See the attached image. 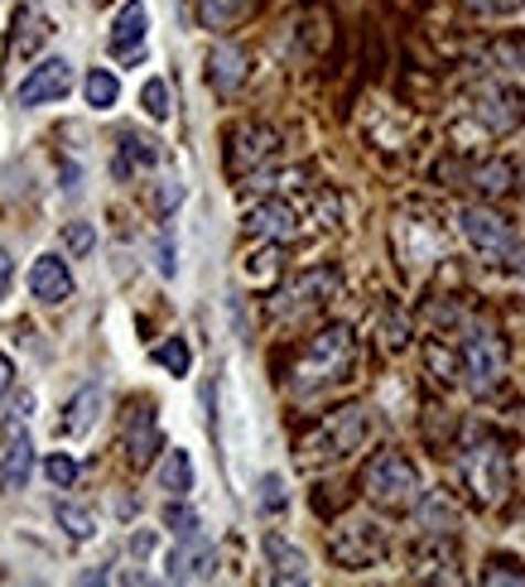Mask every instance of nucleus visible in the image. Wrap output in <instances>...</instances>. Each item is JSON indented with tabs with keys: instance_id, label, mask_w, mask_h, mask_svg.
I'll use <instances>...</instances> for the list:
<instances>
[{
	"instance_id": "obj_11",
	"label": "nucleus",
	"mask_w": 525,
	"mask_h": 587,
	"mask_svg": "<svg viewBox=\"0 0 525 587\" xmlns=\"http://www.w3.org/2000/svg\"><path fill=\"white\" fill-rule=\"evenodd\" d=\"M213 568H217V549H213V540H207L203 530L179 535V544L164 558V578L169 583H207V578H213Z\"/></svg>"
},
{
	"instance_id": "obj_25",
	"label": "nucleus",
	"mask_w": 525,
	"mask_h": 587,
	"mask_svg": "<svg viewBox=\"0 0 525 587\" xmlns=\"http://www.w3.org/2000/svg\"><path fill=\"white\" fill-rule=\"evenodd\" d=\"M83 97H87L92 111H111V106L121 102V77H116L111 68H92L83 77Z\"/></svg>"
},
{
	"instance_id": "obj_12",
	"label": "nucleus",
	"mask_w": 525,
	"mask_h": 587,
	"mask_svg": "<svg viewBox=\"0 0 525 587\" xmlns=\"http://www.w3.org/2000/svg\"><path fill=\"white\" fill-rule=\"evenodd\" d=\"M472 116H478L482 126L492 130V136H511V130L521 126V97L511 87H502V83H482L478 92H472Z\"/></svg>"
},
{
	"instance_id": "obj_17",
	"label": "nucleus",
	"mask_w": 525,
	"mask_h": 587,
	"mask_svg": "<svg viewBox=\"0 0 525 587\" xmlns=\"http://www.w3.org/2000/svg\"><path fill=\"white\" fill-rule=\"evenodd\" d=\"M160 164V140L150 136H136V130H121V145H116V179H130L140 169H154Z\"/></svg>"
},
{
	"instance_id": "obj_1",
	"label": "nucleus",
	"mask_w": 525,
	"mask_h": 587,
	"mask_svg": "<svg viewBox=\"0 0 525 587\" xmlns=\"http://www.w3.org/2000/svg\"><path fill=\"white\" fill-rule=\"evenodd\" d=\"M366 434H372V409L366 405L333 409V415H323L304 438H299V467H304V472H319V467L343 462L366 444Z\"/></svg>"
},
{
	"instance_id": "obj_18",
	"label": "nucleus",
	"mask_w": 525,
	"mask_h": 587,
	"mask_svg": "<svg viewBox=\"0 0 525 587\" xmlns=\"http://www.w3.org/2000/svg\"><path fill=\"white\" fill-rule=\"evenodd\" d=\"M30 472H34V444L20 429V434H10V448H6V458H0V497L20 491L30 482Z\"/></svg>"
},
{
	"instance_id": "obj_2",
	"label": "nucleus",
	"mask_w": 525,
	"mask_h": 587,
	"mask_svg": "<svg viewBox=\"0 0 525 587\" xmlns=\"http://www.w3.org/2000/svg\"><path fill=\"white\" fill-rule=\"evenodd\" d=\"M352 356H357V342H352V328L333 323V328L313 332V338H309V346H304V352H299V362H294L290 391H294V395H319V391H328V385L347 381Z\"/></svg>"
},
{
	"instance_id": "obj_36",
	"label": "nucleus",
	"mask_w": 525,
	"mask_h": 587,
	"mask_svg": "<svg viewBox=\"0 0 525 587\" xmlns=\"http://www.w3.org/2000/svg\"><path fill=\"white\" fill-rule=\"evenodd\" d=\"M472 15H511V10H521V0H463Z\"/></svg>"
},
{
	"instance_id": "obj_30",
	"label": "nucleus",
	"mask_w": 525,
	"mask_h": 587,
	"mask_svg": "<svg viewBox=\"0 0 525 587\" xmlns=\"http://www.w3.org/2000/svg\"><path fill=\"white\" fill-rule=\"evenodd\" d=\"M256 505H260V511H266V515H280L285 505H290V497H285V482H280V477H275V472H266V477H260V497H256Z\"/></svg>"
},
{
	"instance_id": "obj_5",
	"label": "nucleus",
	"mask_w": 525,
	"mask_h": 587,
	"mask_svg": "<svg viewBox=\"0 0 525 587\" xmlns=\"http://www.w3.org/2000/svg\"><path fill=\"white\" fill-rule=\"evenodd\" d=\"M362 491L376 505H386V511H405V505L419 501V472H415V462L405 458V452L386 448V452H376V458L366 462Z\"/></svg>"
},
{
	"instance_id": "obj_4",
	"label": "nucleus",
	"mask_w": 525,
	"mask_h": 587,
	"mask_svg": "<svg viewBox=\"0 0 525 587\" xmlns=\"http://www.w3.org/2000/svg\"><path fill=\"white\" fill-rule=\"evenodd\" d=\"M458 226H463L468 246L478 250V256L496 260L502 270H525V242L516 236V226H511V222L502 217V212L472 203V207L458 212Z\"/></svg>"
},
{
	"instance_id": "obj_10",
	"label": "nucleus",
	"mask_w": 525,
	"mask_h": 587,
	"mask_svg": "<svg viewBox=\"0 0 525 587\" xmlns=\"http://www.w3.org/2000/svg\"><path fill=\"white\" fill-rule=\"evenodd\" d=\"M246 236H260V242H275V246H290L304 236V212H299L290 198H266L246 212Z\"/></svg>"
},
{
	"instance_id": "obj_35",
	"label": "nucleus",
	"mask_w": 525,
	"mask_h": 587,
	"mask_svg": "<svg viewBox=\"0 0 525 587\" xmlns=\"http://www.w3.org/2000/svg\"><path fill=\"white\" fill-rule=\"evenodd\" d=\"M425 356H429V371H435L439 381H453V356L443 352L439 342H429V346H425Z\"/></svg>"
},
{
	"instance_id": "obj_20",
	"label": "nucleus",
	"mask_w": 525,
	"mask_h": 587,
	"mask_svg": "<svg viewBox=\"0 0 525 587\" xmlns=\"http://www.w3.org/2000/svg\"><path fill=\"white\" fill-rule=\"evenodd\" d=\"M266 558H270V578L275 583H309V558L304 549H294L285 535H266Z\"/></svg>"
},
{
	"instance_id": "obj_14",
	"label": "nucleus",
	"mask_w": 525,
	"mask_h": 587,
	"mask_svg": "<svg viewBox=\"0 0 525 587\" xmlns=\"http://www.w3.org/2000/svg\"><path fill=\"white\" fill-rule=\"evenodd\" d=\"M146 34H150V10L140 6V0H126L121 15H116V24H111V39H107L111 58L136 63L140 53H146Z\"/></svg>"
},
{
	"instance_id": "obj_26",
	"label": "nucleus",
	"mask_w": 525,
	"mask_h": 587,
	"mask_svg": "<svg viewBox=\"0 0 525 587\" xmlns=\"http://www.w3.org/2000/svg\"><path fill=\"white\" fill-rule=\"evenodd\" d=\"M150 356H154V366L169 371V376H189V366H193V352H189V342H183V338L160 342Z\"/></svg>"
},
{
	"instance_id": "obj_33",
	"label": "nucleus",
	"mask_w": 525,
	"mask_h": 587,
	"mask_svg": "<svg viewBox=\"0 0 525 587\" xmlns=\"http://www.w3.org/2000/svg\"><path fill=\"white\" fill-rule=\"evenodd\" d=\"M164 525L174 530V535H193V530H203L199 515H193L189 505H164Z\"/></svg>"
},
{
	"instance_id": "obj_38",
	"label": "nucleus",
	"mask_w": 525,
	"mask_h": 587,
	"mask_svg": "<svg viewBox=\"0 0 525 587\" xmlns=\"http://www.w3.org/2000/svg\"><path fill=\"white\" fill-rule=\"evenodd\" d=\"M10 385H15V362L0 352V395H10Z\"/></svg>"
},
{
	"instance_id": "obj_23",
	"label": "nucleus",
	"mask_w": 525,
	"mask_h": 587,
	"mask_svg": "<svg viewBox=\"0 0 525 587\" xmlns=\"http://www.w3.org/2000/svg\"><path fill=\"white\" fill-rule=\"evenodd\" d=\"M160 487L169 491L174 501H183L193 491V458L183 448H169L164 462H160Z\"/></svg>"
},
{
	"instance_id": "obj_27",
	"label": "nucleus",
	"mask_w": 525,
	"mask_h": 587,
	"mask_svg": "<svg viewBox=\"0 0 525 587\" xmlns=\"http://www.w3.org/2000/svg\"><path fill=\"white\" fill-rule=\"evenodd\" d=\"M54 515H58V525L68 530V540H92V535H97V515L83 511V505H68V501H63Z\"/></svg>"
},
{
	"instance_id": "obj_31",
	"label": "nucleus",
	"mask_w": 525,
	"mask_h": 587,
	"mask_svg": "<svg viewBox=\"0 0 525 587\" xmlns=\"http://www.w3.org/2000/svg\"><path fill=\"white\" fill-rule=\"evenodd\" d=\"M425 520H429V525H458V505L449 501V497H443V491H429V497H425Z\"/></svg>"
},
{
	"instance_id": "obj_13",
	"label": "nucleus",
	"mask_w": 525,
	"mask_h": 587,
	"mask_svg": "<svg viewBox=\"0 0 525 587\" xmlns=\"http://www.w3.org/2000/svg\"><path fill=\"white\" fill-rule=\"evenodd\" d=\"M73 92V63L68 58H44L39 68L20 83V106H44V102H63Z\"/></svg>"
},
{
	"instance_id": "obj_29",
	"label": "nucleus",
	"mask_w": 525,
	"mask_h": 587,
	"mask_svg": "<svg viewBox=\"0 0 525 587\" xmlns=\"http://www.w3.org/2000/svg\"><path fill=\"white\" fill-rule=\"evenodd\" d=\"M44 477H49V482H54L58 491H68V487L77 482V462L68 458V452H49V458H44Z\"/></svg>"
},
{
	"instance_id": "obj_22",
	"label": "nucleus",
	"mask_w": 525,
	"mask_h": 587,
	"mask_svg": "<svg viewBox=\"0 0 525 587\" xmlns=\"http://www.w3.org/2000/svg\"><path fill=\"white\" fill-rule=\"evenodd\" d=\"M256 10V0H199V24L203 30H232Z\"/></svg>"
},
{
	"instance_id": "obj_24",
	"label": "nucleus",
	"mask_w": 525,
	"mask_h": 587,
	"mask_svg": "<svg viewBox=\"0 0 525 587\" xmlns=\"http://www.w3.org/2000/svg\"><path fill=\"white\" fill-rule=\"evenodd\" d=\"M511 183H516V164L511 159H488V164L472 169V189L482 198H506Z\"/></svg>"
},
{
	"instance_id": "obj_15",
	"label": "nucleus",
	"mask_w": 525,
	"mask_h": 587,
	"mask_svg": "<svg viewBox=\"0 0 525 587\" xmlns=\"http://www.w3.org/2000/svg\"><path fill=\"white\" fill-rule=\"evenodd\" d=\"M164 448V434H160V419H154L150 405H136L126 419V462L130 467H150L154 452Z\"/></svg>"
},
{
	"instance_id": "obj_32",
	"label": "nucleus",
	"mask_w": 525,
	"mask_h": 587,
	"mask_svg": "<svg viewBox=\"0 0 525 587\" xmlns=\"http://www.w3.org/2000/svg\"><path fill=\"white\" fill-rule=\"evenodd\" d=\"M63 242H68L73 256H87V250L97 246V226H92V222H68V226H63Z\"/></svg>"
},
{
	"instance_id": "obj_8",
	"label": "nucleus",
	"mask_w": 525,
	"mask_h": 587,
	"mask_svg": "<svg viewBox=\"0 0 525 587\" xmlns=\"http://www.w3.org/2000/svg\"><path fill=\"white\" fill-rule=\"evenodd\" d=\"M333 294H338V270H304V275L290 279V285L270 299V313L280 318V323H294V318L323 309Z\"/></svg>"
},
{
	"instance_id": "obj_21",
	"label": "nucleus",
	"mask_w": 525,
	"mask_h": 587,
	"mask_svg": "<svg viewBox=\"0 0 525 587\" xmlns=\"http://www.w3.org/2000/svg\"><path fill=\"white\" fill-rule=\"evenodd\" d=\"M101 409H107V391H101V385H83V391L68 399V409H63V434H92Z\"/></svg>"
},
{
	"instance_id": "obj_9",
	"label": "nucleus",
	"mask_w": 525,
	"mask_h": 587,
	"mask_svg": "<svg viewBox=\"0 0 525 587\" xmlns=\"http://www.w3.org/2000/svg\"><path fill=\"white\" fill-rule=\"evenodd\" d=\"M280 154V136L270 126H236L227 136V173L232 179H251Z\"/></svg>"
},
{
	"instance_id": "obj_28",
	"label": "nucleus",
	"mask_w": 525,
	"mask_h": 587,
	"mask_svg": "<svg viewBox=\"0 0 525 587\" xmlns=\"http://www.w3.org/2000/svg\"><path fill=\"white\" fill-rule=\"evenodd\" d=\"M140 102H146V111L154 121H169V111H174V102H169V83L164 77H150L146 92H140Z\"/></svg>"
},
{
	"instance_id": "obj_7",
	"label": "nucleus",
	"mask_w": 525,
	"mask_h": 587,
	"mask_svg": "<svg viewBox=\"0 0 525 587\" xmlns=\"http://www.w3.org/2000/svg\"><path fill=\"white\" fill-rule=\"evenodd\" d=\"M502 371H506V346L496 338L492 323H468V338H463V376L472 385V395H492L502 385Z\"/></svg>"
},
{
	"instance_id": "obj_19",
	"label": "nucleus",
	"mask_w": 525,
	"mask_h": 587,
	"mask_svg": "<svg viewBox=\"0 0 525 587\" xmlns=\"http://www.w3.org/2000/svg\"><path fill=\"white\" fill-rule=\"evenodd\" d=\"M207 83H213L222 97H232L236 87L246 83V49L236 44H217L213 58H207Z\"/></svg>"
},
{
	"instance_id": "obj_16",
	"label": "nucleus",
	"mask_w": 525,
	"mask_h": 587,
	"mask_svg": "<svg viewBox=\"0 0 525 587\" xmlns=\"http://www.w3.org/2000/svg\"><path fill=\"white\" fill-rule=\"evenodd\" d=\"M30 294L39 303H49V309L73 299V270L63 265V256H39L30 265Z\"/></svg>"
},
{
	"instance_id": "obj_3",
	"label": "nucleus",
	"mask_w": 525,
	"mask_h": 587,
	"mask_svg": "<svg viewBox=\"0 0 525 587\" xmlns=\"http://www.w3.org/2000/svg\"><path fill=\"white\" fill-rule=\"evenodd\" d=\"M458 467H463V482L472 491L478 505H502L511 491V452L496 434L488 429H468L463 452H458Z\"/></svg>"
},
{
	"instance_id": "obj_6",
	"label": "nucleus",
	"mask_w": 525,
	"mask_h": 587,
	"mask_svg": "<svg viewBox=\"0 0 525 587\" xmlns=\"http://www.w3.org/2000/svg\"><path fill=\"white\" fill-rule=\"evenodd\" d=\"M386 549H390V535L372 515L338 520L333 535H328V554H333V564H343V568H372L386 558Z\"/></svg>"
},
{
	"instance_id": "obj_37",
	"label": "nucleus",
	"mask_w": 525,
	"mask_h": 587,
	"mask_svg": "<svg viewBox=\"0 0 525 587\" xmlns=\"http://www.w3.org/2000/svg\"><path fill=\"white\" fill-rule=\"evenodd\" d=\"M10 279H15V260H10V250L0 246V299L10 294Z\"/></svg>"
},
{
	"instance_id": "obj_39",
	"label": "nucleus",
	"mask_w": 525,
	"mask_h": 587,
	"mask_svg": "<svg viewBox=\"0 0 525 587\" xmlns=\"http://www.w3.org/2000/svg\"><path fill=\"white\" fill-rule=\"evenodd\" d=\"M160 275H174V250H169V242L160 246Z\"/></svg>"
},
{
	"instance_id": "obj_34",
	"label": "nucleus",
	"mask_w": 525,
	"mask_h": 587,
	"mask_svg": "<svg viewBox=\"0 0 525 587\" xmlns=\"http://www.w3.org/2000/svg\"><path fill=\"white\" fill-rule=\"evenodd\" d=\"M482 583H525V564H511V558H496V564L482 573Z\"/></svg>"
}]
</instances>
